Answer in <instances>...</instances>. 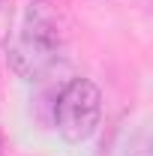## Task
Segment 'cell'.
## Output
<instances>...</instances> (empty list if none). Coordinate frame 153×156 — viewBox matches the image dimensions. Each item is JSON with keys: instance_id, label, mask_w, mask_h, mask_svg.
<instances>
[{"instance_id": "1", "label": "cell", "mask_w": 153, "mask_h": 156, "mask_svg": "<svg viewBox=\"0 0 153 156\" xmlns=\"http://www.w3.org/2000/svg\"><path fill=\"white\" fill-rule=\"evenodd\" d=\"M63 24L60 15L51 9V3H30L18 15L15 27L6 36V57L12 69L24 78L45 75L63 51Z\"/></svg>"}, {"instance_id": "2", "label": "cell", "mask_w": 153, "mask_h": 156, "mask_svg": "<svg viewBox=\"0 0 153 156\" xmlns=\"http://www.w3.org/2000/svg\"><path fill=\"white\" fill-rule=\"evenodd\" d=\"M102 117V93L90 78H72L54 102L57 132L72 144H81L96 132Z\"/></svg>"}]
</instances>
